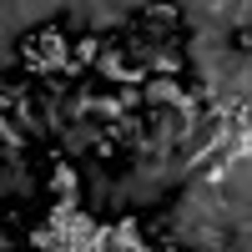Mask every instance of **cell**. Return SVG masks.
<instances>
[{"label":"cell","mask_w":252,"mask_h":252,"mask_svg":"<svg viewBox=\"0 0 252 252\" xmlns=\"http://www.w3.org/2000/svg\"><path fill=\"white\" fill-rule=\"evenodd\" d=\"M20 66H26L31 76H51V71H66L71 66V40L61 31H40L35 40H26V51H20Z\"/></svg>","instance_id":"1"},{"label":"cell","mask_w":252,"mask_h":252,"mask_svg":"<svg viewBox=\"0 0 252 252\" xmlns=\"http://www.w3.org/2000/svg\"><path fill=\"white\" fill-rule=\"evenodd\" d=\"M111 247H116V252H152V242H146V232H141L136 217H121V222L111 227Z\"/></svg>","instance_id":"2"},{"label":"cell","mask_w":252,"mask_h":252,"mask_svg":"<svg viewBox=\"0 0 252 252\" xmlns=\"http://www.w3.org/2000/svg\"><path fill=\"white\" fill-rule=\"evenodd\" d=\"M126 5H86V31L91 35H101V31H121L126 26Z\"/></svg>","instance_id":"3"},{"label":"cell","mask_w":252,"mask_h":252,"mask_svg":"<svg viewBox=\"0 0 252 252\" xmlns=\"http://www.w3.org/2000/svg\"><path fill=\"white\" fill-rule=\"evenodd\" d=\"M126 71H131V66H126V51H121V46H101L96 76H101V81H121V86H126Z\"/></svg>","instance_id":"4"},{"label":"cell","mask_w":252,"mask_h":252,"mask_svg":"<svg viewBox=\"0 0 252 252\" xmlns=\"http://www.w3.org/2000/svg\"><path fill=\"white\" fill-rule=\"evenodd\" d=\"M76 187H81V172L71 161H56V177H51V192L56 197H76Z\"/></svg>","instance_id":"5"},{"label":"cell","mask_w":252,"mask_h":252,"mask_svg":"<svg viewBox=\"0 0 252 252\" xmlns=\"http://www.w3.org/2000/svg\"><path fill=\"white\" fill-rule=\"evenodd\" d=\"M5 192H10V177H5V172H0V197H5Z\"/></svg>","instance_id":"6"}]
</instances>
